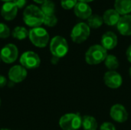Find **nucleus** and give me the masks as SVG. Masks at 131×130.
I'll return each mask as SVG.
<instances>
[{"label":"nucleus","instance_id":"nucleus-1","mask_svg":"<svg viewBox=\"0 0 131 130\" xmlns=\"http://www.w3.org/2000/svg\"><path fill=\"white\" fill-rule=\"evenodd\" d=\"M45 15L40 8L35 5H28L23 11V20L25 23L33 28L40 27L44 24Z\"/></svg>","mask_w":131,"mask_h":130},{"label":"nucleus","instance_id":"nucleus-2","mask_svg":"<svg viewBox=\"0 0 131 130\" xmlns=\"http://www.w3.org/2000/svg\"><path fill=\"white\" fill-rule=\"evenodd\" d=\"M107 56V50L100 44L90 47L85 54V61L90 65H97L104 61Z\"/></svg>","mask_w":131,"mask_h":130},{"label":"nucleus","instance_id":"nucleus-3","mask_svg":"<svg viewBox=\"0 0 131 130\" xmlns=\"http://www.w3.org/2000/svg\"><path fill=\"white\" fill-rule=\"evenodd\" d=\"M28 38L33 45L38 48H45L49 42V34L41 27L31 28L28 32Z\"/></svg>","mask_w":131,"mask_h":130},{"label":"nucleus","instance_id":"nucleus-4","mask_svg":"<svg viewBox=\"0 0 131 130\" xmlns=\"http://www.w3.org/2000/svg\"><path fill=\"white\" fill-rule=\"evenodd\" d=\"M62 130H78L82 127V117L78 113H66L59 120Z\"/></svg>","mask_w":131,"mask_h":130},{"label":"nucleus","instance_id":"nucleus-5","mask_svg":"<svg viewBox=\"0 0 131 130\" xmlns=\"http://www.w3.org/2000/svg\"><path fill=\"white\" fill-rule=\"evenodd\" d=\"M69 47L67 40L62 36H54L50 41V51L54 57H64L68 52Z\"/></svg>","mask_w":131,"mask_h":130},{"label":"nucleus","instance_id":"nucleus-6","mask_svg":"<svg viewBox=\"0 0 131 130\" xmlns=\"http://www.w3.org/2000/svg\"><path fill=\"white\" fill-rule=\"evenodd\" d=\"M91 28L84 22L78 23L74 26L71 32V40L76 44H81L85 41L90 36Z\"/></svg>","mask_w":131,"mask_h":130},{"label":"nucleus","instance_id":"nucleus-7","mask_svg":"<svg viewBox=\"0 0 131 130\" xmlns=\"http://www.w3.org/2000/svg\"><path fill=\"white\" fill-rule=\"evenodd\" d=\"M19 62L25 69L34 70L40 66L41 59L37 53L31 51H27L20 56Z\"/></svg>","mask_w":131,"mask_h":130},{"label":"nucleus","instance_id":"nucleus-8","mask_svg":"<svg viewBox=\"0 0 131 130\" xmlns=\"http://www.w3.org/2000/svg\"><path fill=\"white\" fill-rule=\"evenodd\" d=\"M1 61L5 64L14 63L18 57V49L14 44H5L0 51Z\"/></svg>","mask_w":131,"mask_h":130},{"label":"nucleus","instance_id":"nucleus-9","mask_svg":"<svg viewBox=\"0 0 131 130\" xmlns=\"http://www.w3.org/2000/svg\"><path fill=\"white\" fill-rule=\"evenodd\" d=\"M27 69H25L21 64L12 66L8 73L9 80L15 84H18L24 81L27 77Z\"/></svg>","mask_w":131,"mask_h":130},{"label":"nucleus","instance_id":"nucleus-10","mask_svg":"<svg viewBox=\"0 0 131 130\" xmlns=\"http://www.w3.org/2000/svg\"><path fill=\"white\" fill-rule=\"evenodd\" d=\"M104 82L111 89H117L121 87L123 79L121 75L116 70H109L104 76Z\"/></svg>","mask_w":131,"mask_h":130},{"label":"nucleus","instance_id":"nucleus-11","mask_svg":"<svg viewBox=\"0 0 131 130\" xmlns=\"http://www.w3.org/2000/svg\"><path fill=\"white\" fill-rule=\"evenodd\" d=\"M110 116L111 119L115 122L122 123L127 120L129 115L127 111V109L122 104L117 103L111 108Z\"/></svg>","mask_w":131,"mask_h":130},{"label":"nucleus","instance_id":"nucleus-12","mask_svg":"<svg viewBox=\"0 0 131 130\" xmlns=\"http://www.w3.org/2000/svg\"><path fill=\"white\" fill-rule=\"evenodd\" d=\"M18 13V8L13 2H5L1 8V15L5 20H13Z\"/></svg>","mask_w":131,"mask_h":130},{"label":"nucleus","instance_id":"nucleus-13","mask_svg":"<svg viewBox=\"0 0 131 130\" xmlns=\"http://www.w3.org/2000/svg\"><path fill=\"white\" fill-rule=\"evenodd\" d=\"M117 28L121 34L124 36L131 35V15H126L121 17Z\"/></svg>","mask_w":131,"mask_h":130},{"label":"nucleus","instance_id":"nucleus-14","mask_svg":"<svg viewBox=\"0 0 131 130\" xmlns=\"http://www.w3.org/2000/svg\"><path fill=\"white\" fill-rule=\"evenodd\" d=\"M117 36L112 31L105 32L101 38V46L106 50H112L117 45Z\"/></svg>","mask_w":131,"mask_h":130},{"label":"nucleus","instance_id":"nucleus-15","mask_svg":"<svg viewBox=\"0 0 131 130\" xmlns=\"http://www.w3.org/2000/svg\"><path fill=\"white\" fill-rule=\"evenodd\" d=\"M74 14L77 17L81 19H88L92 15V10L88 3L78 2L74 8Z\"/></svg>","mask_w":131,"mask_h":130},{"label":"nucleus","instance_id":"nucleus-16","mask_svg":"<svg viewBox=\"0 0 131 130\" xmlns=\"http://www.w3.org/2000/svg\"><path fill=\"white\" fill-rule=\"evenodd\" d=\"M121 18V15L115 9L107 10L103 15V20L105 24L109 26L117 25Z\"/></svg>","mask_w":131,"mask_h":130},{"label":"nucleus","instance_id":"nucleus-17","mask_svg":"<svg viewBox=\"0 0 131 130\" xmlns=\"http://www.w3.org/2000/svg\"><path fill=\"white\" fill-rule=\"evenodd\" d=\"M114 8L120 15H129L131 12V0H115Z\"/></svg>","mask_w":131,"mask_h":130},{"label":"nucleus","instance_id":"nucleus-18","mask_svg":"<svg viewBox=\"0 0 131 130\" xmlns=\"http://www.w3.org/2000/svg\"><path fill=\"white\" fill-rule=\"evenodd\" d=\"M97 122L94 116L86 115L82 117V128L84 130H97Z\"/></svg>","mask_w":131,"mask_h":130},{"label":"nucleus","instance_id":"nucleus-19","mask_svg":"<svg viewBox=\"0 0 131 130\" xmlns=\"http://www.w3.org/2000/svg\"><path fill=\"white\" fill-rule=\"evenodd\" d=\"M104 62L106 67L109 70H116L120 65L119 60L115 55H113V54L107 55Z\"/></svg>","mask_w":131,"mask_h":130},{"label":"nucleus","instance_id":"nucleus-20","mask_svg":"<svg viewBox=\"0 0 131 130\" xmlns=\"http://www.w3.org/2000/svg\"><path fill=\"white\" fill-rule=\"evenodd\" d=\"M28 31L22 26H17L15 27L12 31V35L14 38L17 40H24L27 37H28Z\"/></svg>","mask_w":131,"mask_h":130},{"label":"nucleus","instance_id":"nucleus-21","mask_svg":"<svg viewBox=\"0 0 131 130\" xmlns=\"http://www.w3.org/2000/svg\"><path fill=\"white\" fill-rule=\"evenodd\" d=\"M103 23H104L103 17L97 14L91 15L88 19V25L90 27V28H91L97 29L100 28L103 25Z\"/></svg>","mask_w":131,"mask_h":130},{"label":"nucleus","instance_id":"nucleus-22","mask_svg":"<svg viewBox=\"0 0 131 130\" xmlns=\"http://www.w3.org/2000/svg\"><path fill=\"white\" fill-rule=\"evenodd\" d=\"M40 8L45 15H51V14H54V9H55V5L53 2H51L50 0H47L43 4H41V6Z\"/></svg>","mask_w":131,"mask_h":130},{"label":"nucleus","instance_id":"nucleus-23","mask_svg":"<svg viewBox=\"0 0 131 130\" xmlns=\"http://www.w3.org/2000/svg\"><path fill=\"white\" fill-rule=\"evenodd\" d=\"M58 23V18L55 16L54 14H51V15H45L44 18V24L46 26L48 27H54L57 25Z\"/></svg>","mask_w":131,"mask_h":130},{"label":"nucleus","instance_id":"nucleus-24","mask_svg":"<svg viewBox=\"0 0 131 130\" xmlns=\"http://www.w3.org/2000/svg\"><path fill=\"white\" fill-rule=\"evenodd\" d=\"M11 31L8 26L4 23H0V38H7L10 36Z\"/></svg>","mask_w":131,"mask_h":130},{"label":"nucleus","instance_id":"nucleus-25","mask_svg":"<svg viewBox=\"0 0 131 130\" xmlns=\"http://www.w3.org/2000/svg\"><path fill=\"white\" fill-rule=\"evenodd\" d=\"M77 3H78V0H61V1L62 8L66 10H69V9L74 8Z\"/></svg>","mask_w":131,"mask_h":130},{"label":"nucleus","instance_id":"nucleus-26","mask_svg":"<svg viewBox=\"0 0 131 130\" xmlns=\"http://www.w3.org/2000/svg\"><path fill=\"white\" fill-rule=\"evenodd\" d=\"M100 130H116V127L112 123L104 122L101 124Z\"/></svg>","mask_w":131,"mask_h":130},{"label":"nucleus","instance_id":"nucleus-27","mask_svg":"<svg viewBox=\"0 0 131 130\" xmlns=\"http://www.w3.org/2000/svg\"><path fill=\"white\" fill-rule=\"evenodd\" d=\"M12 2L18 8H22L26 5L27 0H13Z\"/></svg>","mask_w":131,"mask_h":130},{"label":"nucleus","instance_id":"nucleus-28","mask_svg":"<svg viewBox=\"0 0 131 130\" xmlns=\"http://www.w3.org/2000/svg\"><path fill=\"white\" fill-rule=\"evenodd\" d=\"M7 84V79L5 76L0 74V88H3Z\"/></svg>","mask_w":131,"mask_h":130},{"label":"nucleus","instance_id":"nucleus-29","mask_svg":"<svg viewBox=\"0 0 131 130\" xmlns=\"http://www.w3.org/2000/svg\"><path fill=\"white\" fill-rule=\"evenodd\" d=\"M126 55H127V58L128 61L131 63V45L128 47L127 52H126Z\"/></svg>","mask_w":131,"mask_h":130},{"label":"nucleus","instance_id":"nucleus-30","mask_svg":"<svg viewBox=\"0 0 131 130\" xmlns=\"http://www.w3.org/2000/svg\"><path fill=\"white\" fill-rule=\"evenodd\" d=\"M59 59L60 58H58V57H52V59H51V62H52V64H57V62L59 61Z\"/></svg>","mask_w":131,"mask_h":130},{"label":"nucleus","instance_id":"nucleus-31","mask_svg":"<svg viewBox=\"0 0 131 130\" xmlns=\"http://www.w3.org/2000/svg\"><path fill=\"white\" fill-rule=\"evenodd\" d=\"M47 0H34V2H35L36 3H38V4H43Z\"/></svg>","mask_w":131,"mask_h":130},{"label":"nucleus","instance_id":"nucleus-32","mask_svg":"<svg viewBox=\"0 0 131 130\" xmlns=\"http://www.w3.org/2000/svg\"><path fill=\"white\" fill-rule=\"evenodd\" d=\"M79 2H85V3H88V2H91L94 0H78Z\"/></svg>","mask_w":131,"mask_h":130},{"label":"nucleus","instance_id":"nucleus-33","mask_svg":"<svg viewBox=\"0 0 131 130\" xmlns=\"http://www.w3.org/2000/svg\"><path fill=\"white\" fill-rule=\"evenodd\" d=\"M0 130H11L10 129H8V128H2L0 129Z\"/></svg>","mask_w":131,"mask_h":130},{"label":"nucleus","instance_id":"nucleus-34","mask_svg":"<svg viewBox=\"0 0 131 130\" xmlns=\"http://www.w3.org/2000/svg\"><path fill=\"white\" fill-rule=\"evenodd\" d=\"M2 1H4L5 2H12L13 0H2Z\"/></svg>","mask_w":131,"mask_h":130},{"label":"nucleus","instance_id":"nucleus-35","mask_svg":"<svg viewBox=\"0 0 131 130\" xmlns=\"http://www.w3.org/2000/svg\"><path fill=\"white\" fill-rule=\"evenodd\" d=\"M129 74H130V78H131V67H130V70H129Z\"/></svg>","mask_w":131,"mask_h":130},{"label":"nucleus","instance_id":"nucleus-36","mask_svg":"<svg viewBox=\"0 0 131 130\" xmlns=\"http://www.w3.org/2000/svg\"><path fill=\"white\" fill-rule=\"evenodd\" d=\"M0 106H1V99H0Z\"/></svg>","mask_w":131,"mask_h":130},{"label":"nucleus","instance_id":"nucleus-37","mask_svg":"<svg viewBox=\"0 0 131 130\" xmlns=\"http://www.w3.org/2000/svg\"><path fill=\"white\" fill-rule=\"evenodd\" d=\"M0 61H1V57H0Z\"/></svg>","mask_w":131,"mask_h":130}]
</instances>
